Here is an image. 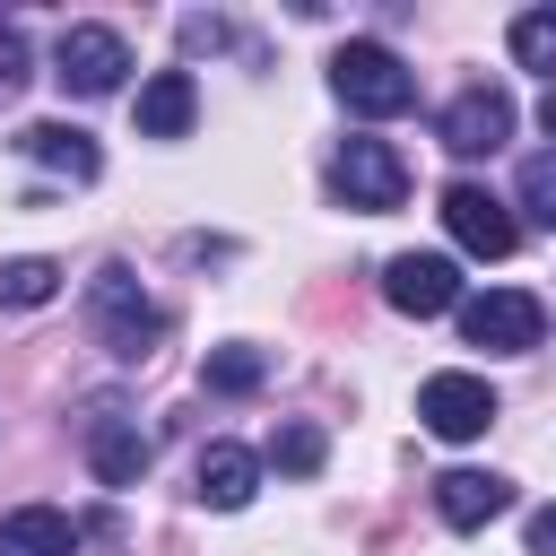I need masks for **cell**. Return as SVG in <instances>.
Masks as SVG:
<instances>
[{
    "label": "cell",
    "mask_w": 556,
    "mask_h": 556,
    "mask_svg": "<svg viewBox=\"0 0 556 556\" xmlns=\"http://www.w3.org/2000/svg\"><path fill=\"white\" fill-rule=\"evenodd\" d=\"M148 460H156V443L139 434V417H113V408H104V417L87 426V469H96L104 486H139Z\"/></svg>",
    "instance_id": "10"
},
{
    "label": "cell",
    "mask_w": 556,
    "mask_h": 556,
    "mask_svg": "<svg viewBox=\"0 0 556 556\" xmlns=\"http://www.w3.org/2000/svg\"><path fill=\"white\" fill-rule=\"evenodd\" d=\"M330 96H339L348 113H365V122H391V113H408V104H417V70H408L391 43L356 35V43H339V52H330Z\"/></svg>",
    "instance_id": "2"
},
{
    "label": "cell",
    "mask_w": 556,
    "mask_h": 556,
    "mask_svg": "<svg viewBox=\"0 0 556 556\" xmlns=\"http://www.w3.org/2000/svg\"><path fill=\"white\" fill-rule=\"evenodd\" d=\"M87 330H96V348L122 356V365H139V356L165 339V313H156V295L139 287L130 261H104V269L87 278Z\"/></svg>",
    "instance_id": "1"
},
{
    "label": "cell",
    "mask_w": 556,
    "mask_h": 556,
    "mask_svg": "<svg viewBox=\"0 0 556 556\" xmlns=\"http://www.w3.org/2000/svg\"><path fill=\"white\" fill-rule=\"evenodd\" d=\"M434 139L452 148V156H495L504 139H513V96L504 87H460L452 104H443V122H434Z\"/></svg>",
    "instance_id": "9"
},
{
    "label": "cell",
    "mask_w": 556,
    "mask_h": 556,
    "mask_svg": "<svg viewBox=\"0 0 556 556\" xmlns=\"http://www.w3.org/2000/svg\"><path fill=\"white\" fill-rule=\"evenodd\" d=\"M443 226H452V243L478 252V261H504V252L521 243V217H513L486 182H443Z\"/></svg>",
    "instance_id": "8"
},
{
    "label": "cell",
    "mask_w": 556,
    "mask_h": 556,
    "mask_svg": "<svg viewBox=\"0 0 556 556\" xmlns=\"http://www.w3.org/2000/svg\"><path fill=\"white\" fill-rule=\"evenodd\" d=\"M200 382L217 391V400H243V391H261L269 382V348H208V365H200Z\"/></svg>",
    "instance_id": "16"
},
{
    "label": "cell",
    "mask_w": 556,
    "mask_h": 556,
    "mask_svg": "<svg viewBox=\"0 0 556 556\" xmlns=\"http://www.w3.org/2000/svg\"><path fill=\"white\" fill-rule=\"evenodd\" d=\"M52 78H61L70 96H113V87L130 78V43H122L113 26L78 17V26H61V43H52Z\"/></svg>",
    "instance_id": "4"
},
{
    "label": "cell",
    "mask_w": 556,
    "mask_h": 556,
    "mask_svg": "<svg viewBox=\"0 0 556 556\" xmlns=\"http://www.w3.org/2000/svg\"><path fill=\"white\" fill-rule=\"evenodd\" d=\"M417 426L426 434H443V443H478L486 426H495V382L486 374H426V391H417Z\"/></svg>",
    "instance_id": "5"
},
{
    "label": "cell",
    "mask_w": 556,
    "mask_h": 556,
    "mask_svg": "<svg viewBox=\"0 0 556 556\" xmlns=\"http://www.w3.org/2000/svg\"><path fill=\"white\" fill-rule=\"evenodd\" d=\"M0 556H78V521L61 504H17L0 513Z\"/></svg>",
    "instance_id": "15"
},
{
    "label": "cell",
    "mask_w": 556,
    "mask_h": 556,
    "mask_svg": "<svg viewBox=\"0 0 556 556\" xmlns=\"http://www.w3.org/2000/svg\"><path fill=\"white\" fill-rule=\"evenodd\" d=\"M200 122V78L191 70H156L139 87V139H182Z\"/></svg>",
    "instance_id": "14"
},
{
    "label": "cell",
    "mask_w": 556,
    "mask_h": 556,
    "mask_svg": "<svg viewBox=\"0 0 556 556\" xmlns=\"http://www.w3.org/2000/svg\"><path fill=\"white\" fill-rule=\"evenodd\" d=\"M252 486H261V452H243V443H208L200 469H191V495H200L208 513H243Z\"/></svg>",
    "instance_id": "13"
},
{
    "label": "cell",
    "mask_w": 556,
    "mask_h": 556,
    "mask_svg": "<svg viewBox=\"0 0 556 556\" xmlns=\"http://www.w3.org/2000/svg\"><path fill=\"white\" fill-rule=\"evenodd\" d=\"M269 460H278V469H287V478H313V469H321V460H330V434H321V426H313V417H287V426H278V434H269Z\"/></svg>",
    "instance_id": "18"
},
{
    "label": "cell",
    "mask_w": 556,
    "mask_h": 556,
    "mask_svg": "<svg viewBox=\"0 0 556 556\" xmlns=\"http://www.w3.org/2000/svg\"><path fill=\"white\" fill-rule=\"evenodd\" d=\"M17 78H26V35L0 17V87H17Z\"/></svg>",
    "instance_id": "22"
},
{
    "label": "cell",
    "mask_w": 556,
    "mask_h": 556,
    "mask_svg": "<svg viewBox=\"0 0 556 556\" xmlns=\"http://www.w3.org/2000/svg\"><path fill=\"white\" fill-rule=\"evenodd\" d=\"M452 313H460V339L486 348V356H521V348L547 339V304L530 287H486V295H460Z\"/></svg>",
    "instance_id": "3"
},
{
    "label": "cell",
    "mask_w": 556,
    "mask_h": 556,
    "mask_svg": "<svg viewBox=\"0 0 556 556\" xmlns=\"http://www.w3.org/2000/svg\"><path fill=\"white\" fill-rule=\"evenodd\" d=\"M539 130H547V139H556V87H547V104H539Z\"/></svg>",
    "instance_id": "24"
},
{
    "label": "cell",
    "mask_w": 556,
    "mask_h": 556,
    "mask_svg": "<svg viewBox=\"0 0 556 556\" xmlns=\"http://www.w3.org/2000/svg\"><path fill=\"white\" fill-rule=\"evenodd\" d=\"M513 61L521 70H556V9H521L513 17Z\"/></svg>",
    "instance_id": "19"
},
{
    "label": "cell",
    "mask_w": 556,
    "mask_h": 556,
    "mask_svg": "<svg viewBox=\"0 0 556 556\" xmlns=\"http://www.w3.org/2000/svg\"><path fill=\"white\" fill-rule=\"evenodd\" d=\"M330 191L374 217V208H400V200H408V165H400L391 139H348V148L330 156Z\"/></svg>",
    "instance_id": "6"
},
{
    "label": "cell",
    "mask_w": 556,
    "mask_h": 556,
    "mask_svg": "<svg viewBox=\"0 0 556 556\" xmlns=\"http://www.w3.org/2000/svg\"><path fill=\"white\" fill-rule=\"evenodd\" d=\"M434 513L452 530H486L495 513H513V478H495V469H443L434 478Z\"/></svg>",
    "instance_id": "11"
},
{
    "label": "cell",
    "mask_w": 556,
    "mask_h": 556,
    "mask_svg": "<svg viewBox=\"0 0 556 556\" xmlns=\"http://www.w3.org/2000/svg\"><path fill=\"white\" fill-rule=\"evenodd\" d=\"M52 295H61V261H43V252L0 261V304H9V313H35V304H52Z\"/></svg>",
    "instance_id": "17"
},
{
    "label": "cell",
    "mask_w": 556,
    "mask_h": 556,
    "mask_svg": "<svg viewBox=\"0 0 556 556\" xmlns=\"http://www.w3.org/2000/svg\"><path fill=\"white\" fill-rule=\"evenodd\" d=\"M530 556H556V504L530 513Z\"/></svg>",
    "instance_id": "23"
},
{
    "label": "cell",
    "mask_w": 556,
    "mask_h": 556,
    "mask_svg": "<svg viewBox=\"0 0 556 556\" xmlns=\"http://www.w3.org/2000/svg\"><path fill=\"white\" fill-rule=\"evenodd\" d=\"M521 208H530V226L556 235V156H530L521 165Z\"/></svg>",
    "instance_id": "20"
},
{
    "label": "cell",
    "mask_w": 556,
    "mask_h": 556,
    "mask_svg": "<svg viewBox=\"0 0 556 556\" xmlns=\"http://www.w3.org/2000/svg\"><path fill=\"white\" fill-rule=\"evenodd\" d=\"M17 156H35L43 174H70V182H96V174H104V148H96L78 122H26V130H17Z\"/></svg>",
    "instance_id": "12"
},
{
    "label": "cell",
    "mask_w": 556,
    "mask_h": 556,
    "mask_svg": "<svg viewBox=\"0 0 556 556\" xmlns=\"http://www.w3.org/2000/svg\"><path fill=\"white\" fill-rule=\"evenodd\" d=\"M226 35H235L226 17H182V52H217Z\"/></svg>",
    "instance_id": "21"
},
{
    "label": "cell",
    "mask_w": 556,
    "mask_h": 556,
    "mask_svg": "<svg viewBox=\"0 0 556 556\" xmlns=\"http://www.w3.org/2000/svg\"><path fill=\"white\" fill-rule=\"evenodd\" d=\"M382 304L408 313V321L452 313L460 304V261L452 252H400V261H382Z\"/></svg>",
    "instance_id": "7"
}]
</instances>
